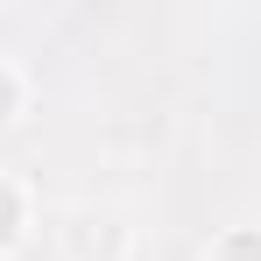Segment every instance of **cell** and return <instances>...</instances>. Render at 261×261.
<instances>
[{"label":"cell","mask_w":261,"mask_h":261,"mask_svg":"<svg viewBox=\"0 0 261 261\" xmlns=\"http://www.w3.org/2000/svg\"><path fill=\"white\" fill-rule=\"evenodd\" d=\"M7 106H14V78L0 71V120H7Z\"/></svg>","instance_id":"cell-3"},{"label":"cell","mask_w":261,"mask_h":261,"mask_svg":"<svg viewBox=\"0 0 261 261\" xmlns=\"http://www.w3.org/2000/svg\"><path fill=\"white\" fill-rule=\"evenodd\" d=\"M226 261H261V233H233L226 240Z\"/></svg>","instance_id":"cell-2"},{"label":"cell","mask_w":261,"mask_h":261,"mask_svg":"<svg viewBox=\"0 0 261 261\" xmlns=\"http://www.w3.org/2000/svg\"><path fill=\"white\" fill-rule=\"evenodd\" d=\"M14 226H21V198H14V184L0 176V247L14 240Z\"/></svg>","instance_id":"cell-1"}]
</instances>
